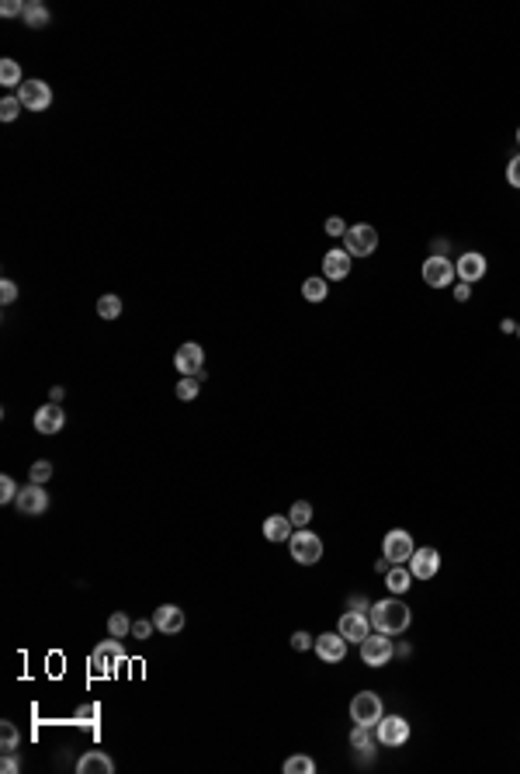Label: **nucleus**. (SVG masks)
Returning <instances> with one entry per match:
<instances>
[{"mask_svg": "<svg viewBox=\"0 0 520 774\" xmlns=\"http://www.w3.org/2000/svg\"><path fill=\"white\" fill-rule=\"evenodd\" d=\"M368 618H371V629L375 632H385V636H402L413 621V612L399 601V597H389V601H375L368 608Z\"/></svg>", "mask_w": 520, "mask_h": 774, "instance_id": "nucleus-1", "label": "nucleus"}, {"mask_svg": "<svg viewBox=\"0 0 520 774\" xmlns=\"http://www.w3.org/2000/svg\"><path fill=\"white\" fill-rule=\"evenodd\" d=\"M125 660H129L125 646L111 636V639H104L94 646V653H90V674H94V677H111Z\"/></svg>", "mask_w": 520, "mask_h": 774, "instance_id": "nucleus-2", "label": "nucleus"}, {"mask_svg": "<svg viewBox=\"0 0 520 774\" xmlns=\"http://www.w3.org/2000/svg\"><path fill=\"white\" fill-rule=\"evenodd\" d=\"M288 545H291V559L298 562V566H312V562L323 559V538L316 532L298 528V532H291Z\"/></svg>", "mask_w": 520, "mask_h": 774, "instance_id": "nucleus-3", "label": "nucleus"}, {"mask_svg": "<svg viewBox=\"0 0 520 774\" xmlns=\"http://www.w3.org/2000/svg\"><path fill=\"white\" fill-rule=\"evenodd\" d=\"M343 250H347L350 257H371V254L378 250V229L368 226V222L350 226V229L343 233Z\"/></svg>", "mask_w": 520, "mask_h": 774, "instance_id": "nucleus-4", "label": "nucleus"}, {"mask_svg": "<svg viewBox=\"0 0 520 774\" xmlns=\"http://www.w3.org/2000/svg\"><path fill=\"white\" fill-rule=\"evenodd\" d=\"M382 716H385V708H382V698L375 691H361V694H354V701H350V719H354V726H378L382 722Z\"/></svg>", "mask_w": 520, "mask_h": 774, "instance_id": "nucleus-5", "label": "nucleus"}, {"mask_svg": "<svg viewBox=\"0 0 520 774\" xmlns=\"http://www.w3.org/2000/svg\"><path fill=\"white\" fill-rule=\"evenodd\" d=\"M392 656H395V646H392V639L385 636V632H375V636H368V639L361 642V660H364V667L378 670V667H385Z\"/></svg>", "mask_w": 520, "mask_h": 774, "instance_id": "nucleus-6", "label": "nucleus"}, {"mask_svg": "<svg viewBox=\"0 0 520 774\" xmlns=\"http://www.w3.org/2000/svg\"><path fill=\"white\" fill-rule=\"evenodd\" d=\"M375 736L382 747H402L410 740V722L402 716H382V722L375 726Z\"/></svg>", "mask_w": 520, "mask_h": 774, "instance_id": "nucleus-7", "label": "nucleus"}, {"mask_svg": "<svg viewBox=\"0 0 520 774\" xmlns=\"http://www.w3.org/2000/svg\"><path fill=\"white\" fill-rule=\"evenodd\" d=\"M18 101L25 105V111H49L52 87L46 81H25L18 87Z\"/></svg>", "mask_w": 520, "mask_h": 774, "instance_id": "nucleus-8", "label": "nucleus"}, {"mask_svg": "<svg viewBox=\"0 0 520 774\" xmlns=\"http://www.w3.org/2000/svg\"><path fill=\"white\" fill-rule=\"evenodd\" d=\"M382 552H385L389 562H410V556L416 552V545H413V538H410V532L392 528V532L382 538Z\"/></svg>", "mask_w": 520, "mask_h": 774, "instance_id": "nucleus-9", "label": "nucleus"}, {"mask_svg": "<svg viewBox=\"0 0 520 774\" xmlns=\"http://www.w3.org/2000/svg\"><path fill=\"white\" fill-rule=\"evenodd\" d=\"M458 274H454V264L441 257V254H434V257H427L423 261V282L430 285V289H444V285H451Z\"/></svg>", "mask_w": 520, "mask_h": 774, "instance_id": "nucleus-10", "label": "nucleus"}, {"mask_svg": "<svg viewBox=\"0 0 520 774\" xmlns=\"http://www.w3.org/2000/svg\"><path fill=\"white\" fill-rule=\"evenodd\" d=\"M312 649H316V656H319L323 664H340V660L347 656V639H343L340 632H323L319 639L312 642Z\"/></svg>", "mask_w": 520, "mask_h": 774, "instance_id": "nucleus-11", "label": "nucleus"}, {"mask_svg": "<svg viewBox=\"0 0 520 774\" xmlns=\"http://www.w3.org/2000/svg\"><path fill=\"white\" fill-rule=\"evenodd\" d=\"M337 632L347 642H364L368 636H371V618H368L364 612H347L343 618H340Z\"/></svg>", "mask_w": 520, "mask_h": 774, "instance_id": "nucleus-12", "label": "nucleus"}, {"mask_svg": "<svg viewBox=\"0 0 520 774\" xmlns=\"http://www.w3.org/2000/svg\"><path fill=\"white\" fill-rule=\"evenodd\" d=\"M14 504H18V510H21V514L38 517V514H46V510H49V493H46L38 483H28L25 490L18 493V500H14Z\"/></svg>", "mask_w": 520, "mask_h": 774, "instance_id": "nucleus-13", "label": "nucleus"}, {"mask_svg": "<svg viewBox=\"0 0 520 774\" xmlns=\"http://www.w3.org/2000/svg\"><path fill=\"white\" fill-rule=\"evenodd\" d=\"M437 569H441V552L437 549H416L410 556V573L416 580H430V577H437Z\"/></svg>", "mask_w": 520, "mask_h": 774, "instance_id": "nucleus-14", "label": "nucleus"}, {"mask_svg": "<svg viewBox=\"0 0 520 774\" xmlns=\"http://www.w3.org/2000/svg\"><path fill=\"white\" fill-rule=\"evenodd\" d=\"M63 424H66V413H63L59 403H42V406L35 410V430H38V434H59Z\"/></svg>", "mask_w": 520, "mask_h": 774, "instance_id": "nucleus-15", "label": "nucleus"}, {"mask_svg": "<svg viewBox=\"0 0 520 774\" xmlns=\"http://www.w3.org/2000/svg\"><path fill=\"white\" fill-rule=\"evenodd\" d=\"M486 257L479 254V250H465L462 257H458V264H454V274L462 278V282H468V285H475L479 278H486Z\"/></svg>", "mask_w": 520, "mask_h": 774, "instance_id": "nucleus-16", "label": "nucleus"}, {"mask_svg": "<svg viewBox=\"0 0 520 774\" xmlns=\"http://www.w3.org/2000/svg\"><path fill=\"white\" fill-rule=\"evenodd\" d=\"M202 361H205L202 344H181L177 347V354H174V365H177V372H181L184 378H191V375L202 372Z\"/></svg>", "mask_w": 520, "mask_h": 774, "instance_id": "nucleus-17", "label": "nucleus"}, {"mask_svg": "<svg viewBox=\"0 0 520 774\" xmlns=\"http://www.w3.org/2000/svg\"><path fill=\"white\" fill-rule=\"evenodd\" d=\"M153 625H156V632H163V636H177L184 629V612L177 604H160L153 612Z\"/></svg>", "mask_w": 520, "mask_h": 774, "instance_id": "nucleus-18", "label": "nucleus"}, {"mask_svg": "<svg viewBox=\"0 0 520 774\" xmlns=\"http://www.w3.org/2000/svg\"><path fill=\"white\" fill-rule=\"evenodd\" d=\"M350 274V254L337 247V250H326V257H323V278L326 282H340V278H347Z\"/></svg>", "mask_w": 520, "mask_h": 774, "instance_id": "nucleus-19", "label": "nucleus"}, {"mask_svg": "<svg viewBox=\"0 0 520 774\" xmlns=\"http://www.w3.org/2000/svg\"><path fill=\"white\" fill-rule=\"evenodd\" d=\"M111 771H115V760L104 750H87L77 760V774H111Z\"/></svg>", "mask_w": 520, "mask_h": 774, "instance_id": "nucleus-20", "label": "nucleus"}, {"mask_svg": "<svg viewBox=\"0 0 520 774\" xmlns=\"http://www.w3.org/2000/svg\"><path fill=\"white\" fill-rule=\"evenodd\" d=\"M413 580H416V577L406 569V566H402V562H392L389 573H385V587H389L395 597H399V594H406V590L413 587Z\"/></svg>", "mask_w": 520, "mask_h": 774, "instance_id": "nucleus-21", "label": "nucleus"}, {"mask_svg": "<svg viewBox=\"0 0 520 774\" xmlns=\"http://www.w3.org/2000/svg\"><path fill=\"white\" fill-rule=\"evenodd\" d=\"M291 521H288V514H271L267 521H264V538L267 542H288L291 538Z\"/></svg>", "mask_w": 520, "mask_h": 774, "instance_id": "nucleus-22", "label": "nucleus"}, {"mask_svg": "<svg viewBox=\"0 0 520 774\" xmlns=\"http://www.w3.org/2000/svg\"><path fill=\"white\" fill-rule=\"evenodd\" d=\"M326 295H330V282H326L323 274L302 282V299H306V302H326Z\"/></svg>", "mask_w": 520, "mask_h": 774, "instance_id": "nucleus-23", "label": "nucleus"}, {"mask_svg": "<svg viewBox=\"0 0 520 774\" xmlns=\"http://www.w3.org/2000/svg\"><path fill=\"white\" fill-rule=\"evenodd\" d=\"M375 743H378V736H371V726H354V729H350V747L354 750L375 753Z\"/></svg>", "mask_w": 520, "mask_h": 774, "instance_id": "nucleus-24", "label": "nucleus"}, {"mask_svg": "<svg viewBox=\"0 0 520 774\" xmlns=\"http://www.w3.org/2000/svg\"><path fill=\"white\" fill-rule=\"evenodd\" d=\"M0 747H4V753H18L21 736H18V726H14V722H0Z\"/></svg>", "mask_w": 520, "mask_h": 774, "instance_id": "nucleus-25", "label": "nucleus"}, {"mask_svg": "<svg viewBox=\"0 0 520 774\" xmlns=\"http://www.w3.org/2000/svg\"><path fill=\"white\" fill-rule=\"evenodd\" d=\"M98 316L101 320H118L122 316V299L118 295H101L98 299Z\"/></svg>", "mask_w": 520, "mask_h": 774, "instance_id": "nucleus-26", "label": "nucleus"}, {"mask_svg": "<svg viewBox=\"0 0 520 774\" xmlns=\"http://www.w3.org/2000/svg\"><path fill=\"white\" fill-rule=\"evenodd\" d=\"M21 18H25V25L28 28H46L49 25V11H46V7H42V4H25V14H21Z\"/></svg>", "mask_w": 520, "mask_h": 774, "instance_id": "nucleus-27", "label": "nucleus"}, {"mask_svg": "<svg viewBox=\"0 0 520 774\" xmlns=\"http://www.w3.org/2000/svg\"><path fill=\"white\" fill-rule=\"evenodd\" d=\"M288 521H291L295 528H306V525L312 521V504L309 500H295L291 510H288Z\"/></svg>", "mask_w": 520, "mask_h": 774, "instance_id": "nucleus-28", "label": "nucleus"}, {"mask_svg": "<svg viewBox=\"0 0 520 774\" xmlns=\"http://www.w3.org/2000/svg\"><path fill=\"white\" fill-rule=\"evenodd\" d=\"M0 83H4V87H21V66H18V63H14V59H4V63H0Z\"/></svg>", "mask_w": 520, "mask_h": 774, "instance_id": "nucleus-29", "label": "nucleus"}, {"mask_svg": "<svg viewBox=\"0 0 520 774\" xmlns=\"http://www.w3.org/2000/svg\"><path fill=\"white\" fill-rule=\"evenodd\" d=\"M108 632H111L115 639H125V636H132L129 614H125V612H115V614H111V618H108Z\"/></svg>", "mask_w": 520, "mask_h": 774, "instance_id": "nucleus-30", "label": "nucleus"}, {"mask_svg": "<svg viewBox=\"0 0 520 774\" xmlns=\"http://www.w3.org/2000/svg\"><path fill=\"white\" fill-rule=\"evenodd\" d=\"M285 771L288 774H312L316 771V760H312V757H288Z\"/></svg>", "mask_w": 520, "mask_h": 774, "instance_id": "nucleus-31", "label": "nucleus"}, {"mask_svg": "<svg viewBox=\"0 0 520 774\" xmlns=\"http://www.w3.org/2000/svg\"><path fill=\"white\" fill-rule=\"evenodd\" d=\"M28 476H31V483H38V486H42V483H49V480H52V462L38 458V462H35V465L28 469Z\"/></svg>", "mask_w": 520, "mask_h": 774, "instance_id": "nucleus-32", "label": "nucleus"}, {"mask_svg": "<svg viewBox=\"0 0 520 774\" xmlns=\"http://www.w3.org/2000/svg\"><path fill=\"white\" fill-rule=\"evenodd\" d=\"M18 483L11 480V476H0V504H14L18 500Z\"/></svg>", "mask_w": 520, "mask_h": 774, "instance_id": "nucleus-33", "label": "nucleus"}, {"mask_svg": "<svg viewBox=\"0 0 520 774\" xmlns=\"http://www.w3.org/2000/svg\"><path fill=\"white\" fill-rule=\"evenodd\" d=\"M21 101H18V98H4V101H0V118H4V122H14V118H18V115H21Z\"/></svg>", "mask_w": 520, "mask_h": 774, "instance_id": "nucleus-34", "label": "nucleus"}, {"mask_svg": "<svg viewBox=\"0 0 520 774\" xmlns=\"http://www.w3.org/2000/svg\"><path fill=\"white\" fill-rule=\"evenodd\" d=\"M198 382H202V378H194V375H191V378H181V382H177V396H181L184 403L194 400V396H198Z\"/></svg>", "mask_w": 520, "mask_h": 774, "instance_id": "nucleus-35", "label": "nucleus"}, {"mask_svg": "<svg viewBox=\"0 0 520 774\" xmlns=\"http://www.w3.org/2000/svg\"><path fill=\"white\" fill-rule=\"evenodd\" d=\"M323 229H326V233H330V237H343V233H347V229H350V226H347V222H343V219H340V215H330V219H326V222H323Z\"/></svg>", "mask_w": 520, "mask_h": 774, "instance_id": "nucleus-36", "label": "nucleus"}, {"mask_svg": "<svg viewBox=\"0 0 520 774\" xmlns=\"http://www.w3.org/2000/svg\"><path fill=\"white\" fill-rule=\"evenodd\" d=\"M153 618H150V621H146V618H142V621H132V636H135V639H150V636H153Z\"/></svg>", "mask_w": 520, "mask_h": 774, "instance_id": "nucleus-37", "label": "nucleus"}, {"mask_svg": "<svg viewBox=\"0 0 520 774\" xmlns=\"http://www.w3.org/2000/svg\"><path fill=\"white\" fill-rule=\"evenodd\" d=\"M98 716H101V708H98L94 701H90V705H80V708H77V722H94Z\"/></svg>", "mask_w": 520, "mask_h": 774, "instance_id": "nucleus-38", "label": "nucleus"}, {"mask_svg": "<svg viewBox=\"0 0 520 774\" xmlns=\"http://www.w3.org/2000/svg\"><path fill=\"white\" fill-rule=\"evenodd\" d=\"M0 14H4V18L25 14V4H21V0H4V4H0Z\"/></svg>", "mask_w": 520, "mask_h": 774, "instance_id": "nucleus-39", "label": "nucleus"}, {"mask_svg": "<svg viewBox=\"0 0 520 774\" xmlns=\"http://www.w3.org/2000/svg\"><path fill=\"white\" fill-rule=\"evenodd\" d=\"M14 299H18V285L4 278V285H0V302H4V306H11Z\"/></svg>", "mask_w": 520, "mask_h": 774, "instance_id": "nucleus-40", "label": "nucleus"}, {"mask_svg": "<svg viewBox=\"0 0 520 774\" xmlns=\"http://www.w3.org/2000/svg\"><path fill=\"white\" fill-rule=\"evenodd\" d=\"M0 771H4V774H18V771H21V760H18L14 753H4V760H0Z\"/></svg>", "mask_w": 520, "mask_h": 774, "instance_id": "nucleus-41", "label": "nucleus"}, {"mask_svg": "<svg viewBox=\"0 0 520 774\" xmlns=\"http://www.w3.org/2000/svg\"><path fill=\"white\" fill-rule=\"evenodd\" d=\"M312 642H316V639H312L309 632H295V636H291V649H298V653H302V649H309Z\"/></svg>", "mask_w": 520, "mask_h": 774, "instance_id": "nucleus-42", "label": "nucleus"}, {"mask_svg": "<svg viewBox=\"0 0 520 774\" xmlns=\"http://www.w3.org/2000/svg\"><path fill=\"white\" fill-rule=\"evenodd\" d=\"M506 181H510L514 187H520V157L510 160V167H506Z\"/></svg>", "mask_w": 520, "mask_h": 774, "instance_id": "nucleus-43", "label": "nucleus"}, {"mask_svg": "<svg viewBox=\"0 0 520 774\" xmlns=\"http://www.w3.org/2000/svg\"><path fill=\"white\" fill-rule=\"evenodd\" d=\"M454 299H458V302H468V299H472V285H468V282H458V285H454Z\"/></svg>", "mask_w": 520, "mask_h": 774, "instance_id": "nucleus-44", "label": "nucleus"}, {"mask_svg": "<svg viewBox=\"0 0 520 774\" xmlns=\"http://www.w3.org/2000/svg\"><path fill=\"white\" fill-rule=\"evenodd\" d=\"M63 396H66V389H63V386H56V389L49 393V403H59Z\"/></svg>", "mask_w": 520, "mask_h": 774, "instance_id": "nucleus-45", "label": "nucleus"}, {"mask_svg": "<svg viewBox=\"0 0 520 774\" xmlns=\"http://www.w3.org/2000/svg\"><path fill=\"white\" fill-rule=\"evenodd\" d=\"M499 330H503V334H517V323H514V320H503V323H499Z\"/></svg>", "mask_w": 520, "mask_h": 774, "instance_id": "nucleus-46", "label": "nucleus"}, {"mask_svg": "<svg viewBox=\"0 0 520 774\" xmlns=\"http://www.w3.org/2000/svg\"><path fill=\"white\" fill-rule=\"evenodd\" d=\"M350 608H354V612H364V608H371V604H368L364 597H354V601H350Z\"/></svg>", "mask_w": 520, "mask_h": 774, "instance_id": "nucleus-47", "label": "nucleus"}, {"mask_svg": "<svg viewBox=\"0 0 520 774\" xmlns=\"http://www.w3.org/2000/svg\"><path fill=\"white\" fill-rule=\"evenodd\" d=\"M517 337H520V323H517Z\"/></svg>", "mask_w": 520, "mask_h": 774, "instance_id": "nucleus-48", "label": "nucleus"}, {"mask_svg": "<svg viewBox=\"0 0 520 774\" xmlns=\"http://www.w3.org/2000/svg\"><path fill=\"white\" fill-rule=\"evenodd\" d=\"M517 143H520V129H517Z\"/></svg>", "mask_w": 520, "mask_h": 774, "instance_id": "nucleus-49", "label": "nucleus"}]
</instances>
